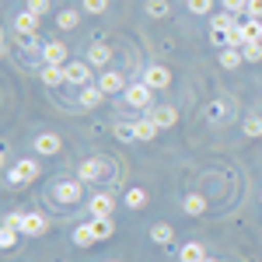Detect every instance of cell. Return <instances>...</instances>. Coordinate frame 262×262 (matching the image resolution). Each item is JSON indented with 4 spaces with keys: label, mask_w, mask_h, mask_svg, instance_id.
Segmentation results:
<instances>
[{
    "label": "cell",
    "mask_w": 262,
    "mask_h": 262,
    "mask_svg": "<svg viewBox=\"0 0 262 262\" xmlns=\"http://www.w3.org/2000/svg\"><path fill=\"white\" fill-rule=\"evenodd\" d=\"M77 179L81 182H119V171H112V164L105 161V158H91V161H84L81 168H77Z\"/></svg>",
    "instance_id": "6da1fadb"
},
{
    "label": "cell",
    "mask_w": 262,
    "mask_h": 262,
    "mask_svg": "<svg viewBox=\"0 0 262 262\" xmlns=\"http://www.w3.org/2000/svg\"><path fill=\"white\" fill-rule=\"evenodd\" d=\"M42 175V168H39V161H32V158H21L11 171H7V182L11 185H28V182H35Z\"/></svg>",
    "instance_id": "7a4b0ae2"
},
{
    "label": "cell",
    "mask_w": 262,
    "mask_h": 262,
    "mask_svg": "<svg viewBox=\"0 0 262 262\" xmlns=\"http://www.w3.org/2000/svg\"><path fill=\"white\" fill-rule=\"evenodd\" d=\"M126 101H129V105H133V108H143V112H147V108H154V88H150V84H129V88H126Z\"/></svg>",
    "instance_id": "3957f363"
},
{
    "label": "cell",
    "mask_w": 262,
    "mask_h": 262,
    "mask_svg": "<svg viewBox=\"0 0 262 262\" xmlns=\"http://www.w3.org/2000/svg\"><path fill=\"white\" fill-rule=\"evenodd\" d=\"M143 84H150L154 91H161V88H168V84H171V70H168V67H161V63H150V67L143 70Z\"/></svg>",
    "instance_id": "277c9868"
},
{
    "label": "cell",
    "mask_w": 262,
    "mask_h": 262,
    "mask_svg": "<svg viewBox=\"0 0 262 262\" xmlns=\"http://www.w3.org/2000/svg\"><path fill=\"white\" fill-rule=\"evenodd\" d=\"M81 196H84L81 182H56V185H53V200L56 203H67V206H70V203L81 200Z\"/></svg>",
    "instance_id": "5b68a950"
},
{
    "label": "cell",
    "mask_w": 262,
    "mask_h": 262,
    "mask_svg": "<svg viewBox=\"0 0 262 262\" xmlns=\"http://www.w3.org/2000/svg\"><path fill=\"white\" fill-rule=\"evenodd\" d=\"M112 206H116V196H108V192H95V196H88V213H91V217H108Z\"/></svg>",
    "instance_id": "8992f818"
},
{
    "label": "cell",
    "mask_w": 262,
    "mask_h": 262,
    "mask_svg": "<svg viewBox=\"0 0 262 262\" xmlns=\"http://www.w3.org/2000/svg\"><path fill=\"white\" fill-rule=\"evenodd\" d=\"M14 32H18L21 39H35V32H39V14L21 11L18 18H14Z\"/></svg>",
    "instance_id": "52a82bcc"
},
{
    "label": "cell",
    "mask_w": 262,
    "mask_h": 262,
    "mask_svg": "<svg viewBox=\"0 0 262 262\" xmlns=\"http://www.w3.org/2000/svg\"><path fill=\"white\" fill-rule=\"evenodd\" d=\"M46 231H49V221H46L42 213H35V210H32V213H25V224H21V234H28V238H42Z\"/></svg>",
    "instance_id": "ba28073f"
},
{
    "label": "cell",
    "mask_w": 262,
    "mask_h": 262,
    "mask_svg": "<svg viewBox=\"0 0 262 262\" xmlns=\"http://www.w3.org/2000/svg\"><path fill=\"white\" fill-rule=\"evenodd\" d=\"M63 70H67V84H91V63H67V67H63Z\"/></svg>",
    "instance_id": "9c48e42d"
},
{
    "label": "cell",
    "mask_w": 262,
    "mask_h": 262,
    "mask_svg": "<svg viewBox=\"0 0 262 262\" xmlns=\"http://www.w3.org/2000/svg\"><path fill=\"white\" fill-rule=\"evenodd\" d=\"M147 116L158 122L161 129H168V126H175V122H179V112H175L171 105H154V108H147Z\"/></svg>",
    "instance_id": "30bf717a"
},
{
    "label": "cell",
    "mask_w": 262,
    "mask_h": 262,
    "mask_svg": "<svg viewBox=\"0 0 262 262\" xmlns=\"http://www.w3.org/2000/svg\"><path fill=\"white\" fill-rule=\"evenodd\" d=\"M32 147H35V154H60V137L56 133H39L35 140H32Z\"/></svg>",
    "instance_id": "8fae6325"
},
{
    "label": "cell",
    "mask_w": 262,
    "mask_h": 262,
    "mask_svg": "<svg viewBox=\"0 0 262 262\" xmlns=\"http://www.w3.org/2000/svg\"><path fill=\"white\" fill-rule=\"evenodd\" d=\"M98 88L105 91V95H119L122 88H126V77L116 74V70H108V74H101V77H98Z\"/></svg>",
    "instance_id": "7c38bea8"
},
{
    "label": "cell",
    "mask_w": 262,
    "mask_h": 262,
    "mask_svg": "<svg viewBox=\"0 0 262 262\" xmlns=\"http://www.w3.org/2000/svg\"><path fill=\"white\" fill-rule=\"evenodd\" d=\"M42 60L46 63H56V67H60L63 60H67V46H63V42H46V46H42Z\"/></svg>",
    "instance_id": "4fadbf2b"
},
{
    "label": "cell",
    "mask_w": 262,
    "mask_h": 262,
    "mask_svg": "<svg viewBox=\"0 0 262 262\" xmlns=\"http://www.w3.org/2000/svg\"><path fill=\"white\" fill-rule=\"evenodd\" d=\"M101 98H105V91H101L98 84H84L81 88V105L84 108H98Z\"/></svg>",
    "instance_id": "5bb4252c"
},
{
    "label": "cell",
    "mask_w": 262,
    "mask_h": 262,
    "mask_svg": "<svg viewBox=\"0 0 262 262\" xmlns=\"http://www.w3.org/2000/svg\"><path fill=\"white\" fill-rule=\"evenodd\" d=\"M42 84H49V88L67 84V70H63V67H56V63H46V67H42Z\"/></svg>",
    "instance_id": "9a60e30c"
},
{
    "label": "cell",
    "mask_w": 262,
    "mask_h": 262,
    "mask_svg": "<svg viewBox=\"0 0 262 262\" xmlns=\"http://www.w3.org/2000/svg\"><path fill=\"white\" fill-rule=\"evenodd\" d=\"M108 60H112V49H108L105 42H95V46L88 49V63H91V67H105Z\"/></svg>",
    "instance_id": "2e32d148"
},
{
    "label": "cell",
    "mask_w": 262,
    "mask_h": 262,
    "mask_svg": "<svg viewBox=\"0 0 262 262\" xmlns=\"http://www.w3.org/2000/svg\"><path fill=\"white\" fill-rule=\"evenodd\" d=\"M242 63H245V53H242V49L224 46V53H221V67H224V70H238Z\"/></svg>",
    "instance_id": "e0dca14e"
},
{
    "label": "cell",
    "mask_w": 262,
    "mask_h": 262,
    "mask_svg": "<svg viewBox=\"0 0 262 262\" xmlns=\"http://www.w3.org/2000/svg\"><path fill=\"white\" fill-rule=\"evenodd\" d=\"M179 259L182 262H203V259H206V252H203L200 242H185V245H182V252H179Z\"/></svg>",
    "instance_id": "ac0fdd59"
},
{
    "label": "cell",
    "mask_w": 262,
    "mask_h": 262,
    "mask_svg": "<svg viewBox=\"0 0 262 262\" xmlns=\"http://www.w3.org/2000/svg\"><path fill=\"white\" fill-rule=\"evenodd\" d=\"M158 129H161L158 122L150 119V116H143V119H137V140H154Z\"/></svg>",
    "instance_id": "d6986e66"
},
{
    "label": "cell",
    "mask_w": 262,
    "mask_h": 262,
    "mask_svg": "<svg viewBox=\"0 0 262 262\" xmlns=\"http://www.w3.org/2000/svg\"><path fill=\"white\" fill-rule=\"evenodd\" d=\"M210 28H213V32H231V28H238V21H234L231 11H221V14L210 18Z\"/></svg>",
    "instance_id": "ffe728a7"
},
{
    "label": "cell",
    "mask_w": 262,
    "mask_h": 262,
    "mask_svg": "<svg viewBox=\"0 0 262 262\" xmlns=\"http://www.w3.org/2000/svg\"><path fill=\"white\" fill-rule=\"evenodd\" d=\"M242 35L245 42H262V18H248L242 25Z\"/></svg>",
    "instance_id": "44dd1931"
},
{
    "label": "cell",
    "mask_w": 262,
    "mask_h": 262,
    "mask_svg": "<svg viewBox=\"0 0 262 262\" xmlns=\"http://www.w3.org/2000/svg\"><path fill=\"white\" fill-rule=\"evenodd\" d=\"M182 210H185V213H192V217H200L203 210H206V200H203L200 192H189V196L182 200Z\"/></svg>",
    "instance_id": "7402d4cb"
},
{
    "label": "cell",
    "mask_w": 262,
    "mask_h": 262,
    "mask_svg": "<svg viewBox=\"0 0 262 262\" xmlns=\"http://www.w3.org/2000/svg\"><path fill=\"white\" fill-rule=\"evenodd\" d=\"M91 231H95V238H98V242H105V238H112V231H116V227H112L108 217H91Z\"/></svg>",
    "instance_id": "603a6c76"
},
{
    "label": "cell",
    "mask_w": 262,
    "mask_h": 262,
    "mask_svg": "<svg viewBox=\"0 0 262 262\" xmlns=\"http://www.w3.org/2000/svg\"><path fill=\"white\" fill-rule=\"evenodd\" d=\"M95 242H98V238H95L91 224H77V231H74V245H81V248H91Z\"/></svg>",
    "instance_id": "cb8c5ba5"
},
{
    "label": "cell",
    "mask_w": 262,
    "mask_h": 262,
    "mask_svg": "<svg viewBox=\"0 0 262 262\" xmlns=\"http://www.w3.org/2000/svg\"><path fill=\"white\" fill-rule=\"evenodd\" d=\"M150 238H154L158 245H171V238H175V227H171V224H154V227H150Z\"/></svg>",
    "instance_id": "d4e9b609"
},
{
    "label": "cell",
    "mask_w": 262,
    "mask_h": 262,
    "mask_svg": "<svg viewBox=\"0 0 262 262\" xmlns=\"http://www.w3.org/2000/svg\"><path fill=\"white\" fill-rule=\"evenodd\" d=\"M227 116H231V108H227L224 101H213V105L206 108V119H210V122H224Z\"/></svg>",
    "instance_id": "484cf974"
},
{
    "label": "cell",
    "mask_w": 262,
    "mask_h": 262,
    "mask_svg": "<svg viewBox=\"0 0 262 262\" xmlns=\"http://www.w3.org/2000/svg\"><path fill=\"white\" fill-rule=\"evenodd\" d=\"M77 21H81V14H77V11H60V14H56V25H60L63 32L77 28Z\"/></svg>",
    "instance_id": "4316f807"
},
{
    "label": "cell",
    "mask_w": 262,
    "mask_h": 262,
    "mask_svg": "<svg viewBox=\"0 0 262 262\" xmlns=\"http://www.w3.org/2000/svg\"><path fill=\"white\" fill-rule=\"evenodd\" d=\"M18 227H7V224H4V231H0V248H4V252H11V248H14V242H18Z\"/></svg>",
    "instance_id": "83f0119b"
},
{
    "label": "cell",
    "mask_w": 262,
    "mask_h": 262,
    "mask_svg": "<svg viewBox=\"0 0 262 262\" xmlns=\"http://www.w3.org/2000/svg\"><path fill=\"white\" fill-rule=\"evenodd\" d=\"M126 206H129V210L147 206V192H143V189H129V192H126Z\"/></svg>",
    "instance_id": "f1b7e54d"
},
{
    "label": "cell",
    "mask_w": 262,
    "mask_h": 262,
    "mask_svg": "<svg viewBox=\"0 0 262 262\" xmlns=\"http://www.w3.org/2000/svg\"><path fill=\"white\" fill-rule=\"evenodd\" d=\"M168 11H171L168 0H147V14H150V18H164Z\"/></svg>",
    "instance_id": "f546056e"
},
{
    "label": "cell",
    "mask_w": 262,
    "mask_h": 262,
    "mask_svg": "<svg viewBox=\"0 0 262 262\" xmlns=\"http://www.w3.org/2000/svg\"><path fill=\"white\" fill-rule=\"evenodd\" d=\"M242 53H245V60H248V63H259L262 60V42H245Z\"/></svg>",
    "instance_id": "4dcf8cb0"
},
{
    "label": "cell",
    "mask_w": 262,
    "mask_h": 262,
    "mask_svg": "<svg viewBox=\"0 0 262 262\" xmlns=\"http://www.w3.org/2000/svg\"><path fill=\"white\" fill-rule=\"evenodd\" d=\"M116 137L119 140H137V122H116Z\"/></svg>",
    "instance_id": "1f68e13d"
},
{
    "label": "cell",
    "mask_w": 262,
    "mask_h": 262,
    "mask_svg": "<svg viewBox=\"0 0 262 262\" xmlns=\"http://www.w3.org/2000/svg\"><path fill=\"white\" fill-rule=\"evenodd\" d=\"M105 7H108V0H84V11L88 14H105Z\"/></svg>",
    "instance_id": "d6a6232c"
},
{
    "label": "cell",
    "mask_w": 262,
    "mask_h": 262,
    "mask_svg": "<svg viewBox=\"0 0 262 262\" xmlns=\"http://www.w3.org/2000/svg\"><path fill=\"white\" fill-rule=\"evenodd\" d=\"M25 4H28L25 11H32V14H39V18L49 11V0H25Z\"/></svg>",
    "instance_id": "836d02e7"
},
{
    "label": "cell",
    "mask_w": 262,
    "mask_h": 262,
    "mask_svg": "<svg viewBox=\"0 0 262 262\" xmlns=\"http://www.w3.org/2000/svg\"><path fill=\"white\" fill-rule=\"evenodd\" d=\"M245 133H248V137H262V119H255V116L245 119Z\"/></svg>",
    "instance_id": "e575fe53"
},
{
    "label": "cell",
    "mask_w": 262,
    "mask_h": 262,
    "mask_svg": "<svg viewBox=\"0 0 262 262\" xmlns=\"http://www.w3.org/2000/svg\"><path fill=\"white\" fill-rule=\"evenodd\" d=\"M224 11H231V14H242L245 7H248V0H221Z\"/></svg>",
    "instance_id": "d590c367"
},
{
    "label": "cell",
    "mask_w": 262,
    "mask_h": 262,
    "mask_svg": "<svg viewBox=\"0 0 262 262\" xmlns=\"http://www.w3.org/2000/svg\"><path fill=\"white\" fill-rule=\"evenodd\" d=\"M189 11L192 14H210V0H189Z\"/></svg>",
    "instance_id": "8d00e7d4"
},
{
    "label": "cell",
    "mask_w": 262,
    "mask_h": 262,
    "mask_svg": "<svg viewBox=\"0 0 262 262\" xmlns=\"http://www.w3.org/2000/svg\"><path fill=\"white\" fill-rule=\"evenodd\" d=\"M245 14H248V18H262V0H248Z\"/></svg>",
    "instance_id": "74e56055"
},
{
    "label": "cell",
    "mask_w": 262,
    "mask_h": 262,
    "mask_svg": "<svg viewBox=\"0 0 262 262\" xmlns=\"http://www.w3.org/2000/svg\"><path fill=\"white\" fill-rule=\"evenodd\" d=\"M4 224H7V227H18V231H21V224H25V213H7V217H4Z\"/></svg>",
    "instance_id": "f35d334b"
},
{
    "label": "cell",
    "mask_w": 262,
    "mask_h": 262,
    "mask_svg": "<svg viewBox=\"0 0 262 262\" xmlns=\"http://www.w3.org/2000/svg\"><path fill=\"white\" fill-rule=\"evenodd\" d=\"M203 262H217V259H203Z\"/></svg>",
    "instance_id": "ab89813d"
}]
</instances>
